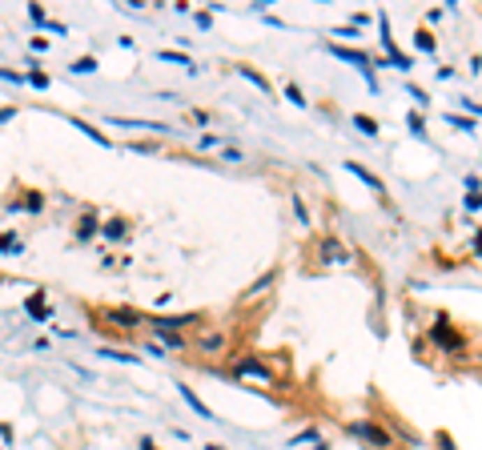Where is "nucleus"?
Instances as JSON below:
<instances>
[{
	"mask_svg": "<svg viewBox=\"0 0 482 450\" xmlns=\"http://www.w3.org/2000/svg\"><path fill=\"white\" fill-rule=\"evenodd\" d=\"M157 57H161V61H169V64H181V68H193L189 57H185V52H173V48H161Z\"/></svg>",
	"mask_w": 482,
	"mask_h": 450,
	"instance_id": "dca6fc26",
	"label": "nucleus"
},
{
	"mask_svg": "<svg viewBox=\"0 0 482 450\" xmlns=\"http://www.w3.org/2000/svg\"><path fill=\"white\" fill-rule=\"evenodd\" d=\"M293 213H298V222H302L305 229H309V209L302 205V197H293Z\"/></svg>",
	"mask_w": 482,
	"mask_h": 450,
	"instance_id": "5701e85b",
	"label": "nucleus"
},
{
	"mask_svg": "<svg viewBox=\"0 0 482 450\" xmlns=\"http://www.w3.org/2000/svg\"><path fill=\"white\" fill-rule=\"evenodd\" d=\"M330 52H334V57H342V61L358 64V68H362V73L370 77V89H374V61H370L366 52H358V48H342L337 41H330Z\"/></svg>",
	"mask_w": 482,
	"mask_h": 450,
	"instance_id": "20e7f679",
	"label": "nucleus"
},
{
	"mask_svg": "<svg viewBox=\"0 0 482 450\" xmlns=\"http://www.w3.org/2000/svg\"><path fill=\"white\" fill-rule=\"evenodd\" d=\"M353 129H358V133H366V137H378V121L366 117V112H353Z\"/></svg>",
	"mask_w": 482,
	"mask_h": 450,
	"instance_id": "4468645a",
	"label": "nucleus"
},
{
	"mask_svg": "<svg viewBox=\"0 0 482 450\" xmlns=\"http://www.w3.org/2000/svg\"><path fill=\"white\" fill-rule=\"evenodd\" d=\"M430 338H438V342H442L446 350H458V346H462V338H458V334H446V330H438V326L430 330Z\"/></svg>",
	"mask_w": 482,
	"mask_h": 450,
	"instance_id": "f3484780",
	"label": "nucleus"
},
{
	"mask_svg": "<svg viewBox=\"0 0 482 450\" xmlns=\"http://www.w3.org/2000/svg\"><path fill=\"white\" fill-rule=\"evenodd\" d=\"M350 430L358 434V438H366V442H374V447H382V450H390L394 447V434L390 430H382V426H378V422H350Z\"/></svg>",
	"mask_w": 482,
	"mask_h": 450,
	"instance_id": "f03ea898",
	"label": "nucleus"
},
{
	"mask_svg": "<svg viewBox=\"0 0 482 450\" xmlns=\"http://www.w3.org/2000/svg\"><path fill=\"white\" fill-rule=\"evenodd\" d=\"M286 96H289V101H293V105H305V93H302V89H298V85H293V80H289V85H286Z\"/></svg>",
	"mask_w": 482,
	"mask_h": 450,
	"instance_id": "b1692460",
	"label": "nucleus"
},
{
	"mask_svg": "<svg viewBox=\"0 0 482 450\" xmlns=\"http://www.w3.org/2000/svg\"><path fill=\"white\" fill-rule=\"evenodd\" d=\"M24 310H29V314H32V318H36V321H48V310H45V302H41V293H32Z\"/></svg>",
	"mask_w": 482,
	"mask_h": 450,
	"instance_id": "a211bd4d",
	"label": "nucleus"
},
{
	"mask_svg": "<svg viewBox=\"0 0 482 450\" xmlns=\"http://www.w3.org/2000/svg\"><path fill=\"white\" fill-rule=\"evenodd\" d=\"M321 434H318V426H305L302 434H293V447H302V442H318Z\"/></svg>",
	"mask_w": 482,
	"mask_h": 450,
	"instance_id": "6ab92c4d",
	"label": "nucleus"
},
{
	"mask_svg": "<svg viewBox=\"0 0 482 450\" xmlns=\"http://www.w3.org/2000/svg\"><path fill=\"white\" fill-rule=\"evenodd\" d=\"M141 450H157L153 447V438H141Z\"/></svg>",
	"mask_w": 482,
	"mask_h": 450,
	"instance_id": "c756f323",
	"label": "nucleus"
},
{
	"mask_svg": "<svg viewBox=\"0 0 482 450\" xmlns=\"http://www.w3.org/2000/svg\"><path fill=\"white\" fill-rule=\"evenodd\" d=\"M0 80H16V85H20V80H24V77H20L16 68H0Z\"/></svg>",
	"mask_w": 482,
	"mask_h": 450,
	"instance_id": "a878e982",
	"label": "nucleus"
},
{
	"mask_svg": "<svg viewBox=\"0 0 482 450\" xmlns=\"http://www.w3.org/2000/svg\"><path fill=\"white\" fill-rule=\"evenodd\" d=\"M205 450H225V447H205Z\"/></svg>",
	"mask_w": 482,
	"mask_h": 450,
	"instance_id": "7c9ffc66",
	"label": "nucleus"
},
{
	"mask_svg": "<svg viewBox=\"0 0 482 450\" xmlns=\"http://www.w3.org/2000/svg\"><path fill=\"white\" fill-rule=\"evenodd\" d=\"M73 125H77L80 133H89V137H93L96 145H112L109 137H105V133H101V129H96V125H89V121H80V117H73Z\"/></svg>",
	"mask_w": 482,
	"mask_h": 450,
	"instance_id": "2eb2a0df",
	"label": "nucleus"
},
{
	"mask_svg": "<svg viewBox=\"0 0 482 450\" xmlns=\"http://www.w3.org/2000/svg\"><path fill=\"white\" fill-rule=\"evenodd\" d=\"M434 45H438V41H434V32H430V29H418V48L434 52Z\"/></svg>",
	"mask_w": 482,
	"mask_h": 450,
	"instance_id": "aec40b11",
	"label": "nucleus"
},
{
	"mask_svg": "<svg viewBox=\"0 0 482 450\" xmlns=\"http://www.w3.org/2000/svg\"><path fill=\"white\" fill-rule=\"evenodd\" d=\"M346 169H350L353 177H362V181H366V185H370L374 193H378V197H386V185H382V181H378L374 173H370V169L362 165V161H346Z\"/></svg>",
	"mask_w": 482,
	"mask_h": 450,
	"instance_id": "423d86ee",
	"label": "nucleus"
},
{
	"mask_svg": "<svg viewBox=\"0 0 482 450\" xmlns=\"http://www.w3.org/2000/svg\"><path fill=\"white\" fill-rule=\"evenodd\" d=\"M273 282H277V270H265V273H261V277L254 282V286L245 289V298H261V293H265V289H270Z\"/></svg>",
	"mask_w": 482,
	"mask_h": 450,
	"instance_id": "ddd939ff",
	"label": "nucleus"
},
{
	"mask_svg": "<svg viewBox=\"0 0 482 450\" xmlns=\"http://www.w3.org/2000/svg\"><path fill=\"white\" fill-rule=\"evenodd\" d=\"M233 374H238V378H257V382L273 386V370L265 366L261 358H254V354H249V358H238V362H233Z\"/></svg>",
	"mask_w": 482,
	"mask_h": 450,
	"instance_id": "f257e3e1",
	"label": "nucleus"
},
{
	"mask_svg": "<svg viewBox=\"0 0 482 450\" xmlns=\"http://www.w3.org/2000/svg\"><path fill=\"white\" fill-rule=\"evenodd\" d=\"M109 321H121V330H133V326H141V314H137V310H121V305H117V310H109Z\"/></svg>",
	"mask_w": 482,
	"mask_h": 450,
	"instance_id": "9d476101",
	"label": "nucleus"
},
{
	"mask_svg": "<svg viewBox=\"0 0 482 450\" xmlns=\"http://www.w3.org/2000/svg\"><path fill=\"white\" fill-rule=\"evenodd\" d=\"M450 125H458V129H466V133H474V121H462V117H450Z\"/></svg>",
	"mask_w": 482,
	"mask_h": 450,
	"instance_id": "bb28decb",
	"label": "nucleus"
},
{
	"mask_svg": "<svg viewBox=\"0 0 482 450\" xmlns=\"http://www.w3.org/2000/svg\"><path fill=\"white\" fill-rule=\"evenodd\" d=\"M29 16H32V24H48V16H45L41 4H29Z\"/></svg>",
	"mask_w": 482,
	"mask_h": 450,
	"instance_id": "393cba45",
	"label": "nucleus"
},
{
	"mask_svg": "<svg viewBox=\"0 0 482 450\" xmlns=\"http://www.w3.org/2000/svg\"><path fill=\"white\" fill-rule=\"evenodd\" d=\"M101 233H105L109 241H121L129 233V222H125V217H109V222L101 225Z\"/></svg>",
	"mask_w": 482,
	"mask_h": 450,
	"instance_id": "9b49d317",
	"label": "nucleus"
},
{
	"mask_svg": "<svg viewBox=\"0 0 482 450\" xmlns=\"http://www.w3.org/2000/svg\"><path fill=\"white\" fill-rule=\"evenodd\" d=\"M112 125H125V129H153V133H169V125L161 121H141V117H109Z\"/></svg>",
	"mask_w": 482,
	"mask_h": 450,
	"instance_id": "6e6552de",
	"label": "nucleus"
},
{
	"mask_svg": "<svg viewBox=\"0 0 482 450\" xmlns=\"http://www.w3.org/2000/svg\"><path fill=\"white\" fill-rule=\"evenodd\" d=\"M73 73H96V61L93 57H77V61H73Z\"/></svg>",
	"mask_w": 482,
	"mask_h": 450,
	"instance_id": "412c9836",
	"label": "nucleus"
},
{
	"mask_svg": "<svg viewBox=\"0 0 482 450\" xmlns=\"http://www.w3.org/2000/svg\"><path fill=\"white\" fill-rule=\"evenodd\" d=\"M318 261L321 266H342V261H350V249L337 238H321L318 241Z\"/></svg>",
	"mask_w": 482,
	"mask_h": 450,
	"instance_id": "7ed1b4c3",
	"label": "nucleus"
},
{
	"mask_svg": "<svg viewBox=\"0 0 482 450\" xmlns=\"http://www.w3.org/2000/svg\"><path fill=\"white\" fill-rule=\"evenodd\" d=\"M13 117H16V109H13V105H8V109H0V125H4V121H13Z\"/></svg>",
	"mask_w": 482,
	"mask_h": 450,
	"instance_id": "cd10ccee",
	"label": "nucleus"
},
{
	"mask_svg": "<svg viewBox=\"0 0 482 450\" xmlns=\"http://www.w3.org/2000/svg\"><path fill=\"white\" fill-rule=\"evenodd\" d=\"M177 390H181V398H185V406H189L193 414H201V418H213V414H209V406H205V402H201V398H197V394H193L189 386H177Z\"/></svg>",
	"mask_w": 482,
	"mask_h": 450,
	"instance_id": "f8f14e48",
	"label": "nucleus"
},
{
	"mask_svg": "<svg viewBox=\"0 0 482 450\" xmlns=\"http://www.w3.org/2000/svg\"><path fill=\"white\" fill-rule=\"evenodd\" d=\"M197 350H205V354H221V350H225V330H205V334L197 338Z\"/></svg>",
	"mask_w": 482,
	"mask_h": 450,
	"instance_id": "0eeeda50",
	"label": "nucleus"
},
{
	"mask_svg": "<svg viewBox=\"0 0 482 450\" xmlns=\"http://www.w3.org/2000/svg\"><path fill=\"white\" fill-rule=\"evenodd\" d=\"M73 233H77V241H93L96 233H101V225H96V213H93V209H85V213H80V222H77V229H73Z\"/></svg>",
	"mask_w": 482,
	"mask_h": 450,
	"instance_id": "39448f33",
	"label": "nucleus"
},
{
	"mask_svg": "<svg viewBox=\"0 0 482 450\" xmlns=\"http://www.w3.org/2000/svg\"><path fill=\"white\" fill-rule=\"evenodd\" d=\"M438 447H442V450H454V442H450L446 434H438Z\"/></svg>",
	"mask_w": 482,
	"mask_h": 450,
	"instance_id": "c85d7f7f",
	"label": "nucleus"
},
{
	"mask_svg": "<svg viewBox=\"0 0 482 450\" xmlns=\"http://www.w3.org/2000/svg\"><path fill=\"white\" fill-rule=\"evenodd\" d=\"M32 85V89H48V73H41V68H32L29 77H24Z\"/></svg>",
	"mask_w": 482,
	"mask_h": 450,
	"instance_id": "4be33fe9",
	"label": "nucleus"
},
{
	"mask_svg": "<svg viewBox=\"0 0 482 450\" xmlns=\"http://www.w3.org/2000/svg\"><path fill=\"white\" fill-rule=\"evenodd\" d=\"M238 77H245V80H249V85H257V89H261V93H273V85H270V77H261V73H257L254 64H238Z\"/></svg>",
	"mask_w": 482,
	"mask_h": 450,
	"instance_id": "1a4fd4ad",
	"label": "nucleus"
}]
</instances>
